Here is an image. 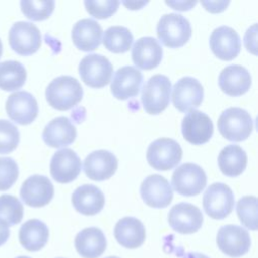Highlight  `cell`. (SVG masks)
I'll return each mask as SVG.
<instances>
[{"mask_svg": "<svg viewBox=\"0 0 258 258\" xmlns=\"http://www.w3.org/2000/svg\"><path fill=\"white\" fill-rule=\"evenodd\" d=\"M45 98L52 108L67 111L82 100L83 88L77 79L71 76H60L48 84Z\"/></svg>", "mask_w": 258, "mask_h": 258, "instance_id": "1", "label": "cell"}, {"mask_svg": "<svg viewBox=\"0 0 258 258\" xmlns=\"http://www.w3.org/2000/svg\"><path fill=\"white\" fill-rule=\"evenodd\" d=\"M158 39L167 47L184 45L191 36V26L187 18L177 13L163 14L156 26Z\"/></svg>", "mask_w": 258, "mask_h": 258, "instance_id": "2", "label": "cell"}, {"mask_svg": "<svg viewBox=\"0 0 258 258\" xmlns=\"http://www.w3.org/2000/svg\"><path fill=\"white\" fill-rule=\"evenodd\" d=\"M217 124L222 136L230 141H243L250 136L253 130L251 115L238 107H231L223 111Z\"/></svg>", "mask_w": 258, "mask_h": 258, "instance_id": "3", "label": "cell"}, {"mask_svg": "<svg viewBox=\"0 0 258 258\" xmlns=\"http://www.w3.org/2000/svg\"><path fill=\"white\" fill-rule=\"evenodd\" d=\"M171 83L164 75H154L145 83L141 93V102L146 113L157 115L164 111L170 99Z\"/></svg>", "mask_w": 258, "mask_h": 258, "instance_id": "4", "label": "cell"}, {"mask_svg": "<svg viewBox=\"0 0 258 258\" xmlns=\"http://www.w3.org/2000/svg\"><path fill=\"white\" fill-rule=\"evenodd\" d=\"M182 157V149L177 141L168 137H161L147 148L146 158L151 167L157 170H169L175 167Z\"/></svg>", "mask_w": 258, "mask_h": 258, "instance_id": "5", "label": "cell"}, {"mask_svg": "<svg viewBox=\"0 0 258 258\" xmlns=\"http://www.w3.org/2000/svg\"><path fill=\"white\" fill-rule=\"evenodd\" d=\"M235 197L227 184L215 182L208 186L204 194L203 206L206 214L215 220L228 217L234 208Z\"/></svg>", "mask_w": 258, "mask_h": 258, "instance_id": "6", "label": "cell"}, {"mask_svg": "<svg viewBox=\"0 0 258 258\" xmlns=\"http://www.w3.org/2000/svg\"><path fill=\"white\" fill-rule=\"evenodd\" d=\"M207 184V175L204 169L191 162L179 165L171 177V185L177 194L185 197L197 196Z\"/></svg>", "mask_w": 258, "mask_h": 258, "instance_id": "7", "label": "cell"}, {"mask_svg": "<svg viewBox=\"0 0 258 258\" xmlns=\"http://www.w3.org/2000/svg\"><path fill=\"white\" fill-rule=\"evenodd\" d=\"M79 74L82 81L92 88H103L108 85L113 75L111 61L102 54L86 55L79 64Z\"/></svg>", "mask_w": 258, "mask_h": 258, "instance_id": "8", "label": "cell"}, {"mask_svg": "<svg viewBox=\"0 0 258 258\" xmlns=\"http://www.w3.org/2000/svg\"><path fill=\"white\" fill-rule=\"evenodd\" d=\"M8 40L10 47L20 55H30L41 45L39 29L31 22L17 21L9 29Z\"/></svg>", "mask_w": 258, "mask_h": 258, "instance_id": "9", "label": "cell"}, {"mask_svg": "<svg viewBox=\"0 0 258 258\" xmlns=\"http://www.w3.org/2000/svg\"><path fill=\"white\" fill-rule=\"evenodd\" d=\"M216 241L219 249L233 258L247 254L251 246V238L248 231L237 225L221 227Z\"/></svg>", "mask_w": 258, "mask_h": 258, "instance_id": "10", "label": "cell"}, {"mask_svg": "<svg viewBox=\"0 0 258 258\" xmlns=\"http://www.w3.org/2000/svg\"><path fill=\"white\" fill-rule=\"evenodd\" d=\"M204 99V88L195 78L183 77L172 88V103L180 112H189L198 108Z\"/></svg>", "mask_w": 258, "mask_h": 258, "instance_id": "11", "label": "cell"}, {"mask_svg": "<svg viewBox=\"0 0 258 258\" xmlns=\"http://www.w3.org/2000/svg\"><path fill=\"white\" fill-rule=\"evenodd\" d=\"M5 110L8 117L19 125L32 123L38 114V105L32 94L19 91L8 96Z\"/></svg>", "mask_w": 258, "mask_h": 258, "instance_id": "12", "label": "cell"}, {"mask_svg": "<svg viewBox=\"0 0 258 258\" xmlns=\"http://www.w3.org/2000/svg\"><path fill=\"white\" fill-rule=\"evenodd\" d=\"M204 217L201 210L189 203L174 205L168 213V224L172 230L180 234H192L203 225Z\"/></svg>", "mask_w": 258, "mask_h": 258, "instance_id": "13", "label": "cell"}, {"mask_svg": "<svg viewBox=\"0 0 258 258\" xmlns=\"http://www.w3.org/2000/svg\"><path fill=\"white\" fill-rule=\"evenodd\" d=\"M54 187L50 179L44 175L34 174L25 179L20 187V198L29 207L46 206L53 198Z\"/></svg>", "mask_w": 258, "mask_h": 258, "instance_id": "14", "label": "cell"}, {"mask_svg": "<svg viewBox=\"0 0 258 258\" xmlns=\"http://www.w3.org/2000/svg\"><path fill=\"white\" fill-rule=\"evenodd\" d=\"M140 195L147 206L161 209L171 203L173 190L166 178L159 174H150L143 179Z\"/></svg>", "mask_w": 258, "mask_h": 258, "instance_id": "15", "label": "cell"}, {"mask_svg": "<svg viewBox=\"0 0 258 258\" xmlns=\"http://www.w3.org/2000/svg\"><path fill=\"white\" fill-rule=\"evenodd\" d=\"M210 47L220 59L231 60L240 53L241 39L234 28L222 25L213 30L210 36Z\"/></svg>", "mask_w": 258, "mask_h": 258, "instance_id": "16", "label": "cell"}, {"mask_svg": "<svg viewBox=\"0 0 258 258\" xmlns=\"http://www.w3.org/2000/svg\"><path fill=\"white\" fill-rule=\"evenodd\" d=\"M181 132L184 139L191 144L201 145L210 140L214 132L211 118L198 110L189 111L181 122Z\"/></svg>", "mask_w": 258, "mask_h": 258, "instance_id": "17", "label": "cell"}, {"mask_svg": "<svg viewBox=\"0 0 258 258\" xmlns=\"http://www.w3.org/2000/svg\"><path fill=\"white\" fill-rule=\"evenodd\" d=\"M81 159L71 148L57 150L50 161V174L59 183H68L77 178L81 172Z\"/></svg>", "mask_w": 258, "mask_h": 258, "instance_id": "18", "label": "cell"}, {"mask_svg": "<svg viewBox=\"0 0 258 258\" xmlns=\"http://www.w3.org/2000/svg\"><path fill=\"white\" fill-rule=\"evenodd\" d=\"M118 159L114 153L99 149L95 150L85 158L84 171L86 175L97 181L110 178L117 170Z\"/></svg>", "mask_w": 258, "mask_h": 258, "instance_id": "19", "label": "cell"}, {"mask_svg": "<svg viewBox=\"0 0 258 258\" xmlns=\"http://www.w3.org/2000/svg\"><path fill=\"white\" fill-rule=\"evenodd\" d=\"M142 74L132 66L117 70L111 83V93L119 100H127L137 96L142 84Z\"/></svg>", "mask_w": 258, "mask_h": 258, "instance_id": "20", "label": "cell"}, {"mask_svg": "<svg viewBox=\"0 0 258 258\" xmlns=\"http://www.w3.org/2000/svg\"><path fill=\"white\" fill-rule=\"evenodd\" d=\"M252 78L248 70L239 64L224 68L219 76L220 89L227 95L238 97L247 93L251 87Z\"/></svg>", "mask_w": 258, "mask_h": 258, "instance_id": "21", "label": "cell"}, {"mask_svg": "<svg viewBox=\"0 0 258 258\" xmlns=\"http://www.w3.org/2000/svg\"><path fill=\"white\" fill-rule=\"evenodd\" d=\"M162 53V47L157 39L151 36H144L135 41L131 56L137 68L152 70L160 63Z\"/></svg>", "mask_w": 258, "mask_h": 258, "instance_id": "22", "label": "cell"}, {"mask_svg": "<svg viewBox=\"0 0 258 258\" xmlns=\"http://www.w3.org/2000/svg\"><path fill=\"white\" fill-rule=\"evenodd\" d=\"M72 204L79 213L86 216H94L103 210L105 196L98 186L83 184L73 192Z\"/></svg>", "mask_w": 258, "mask_h": 258, "instance_id": "23", "label": "cell"}, {"mask_svg": "<svg viewBox=\"0 0 258 258\" xmlns=\"http://www.w3.org/2000/svg\"><path fill=\"white\" fill-rule=\"evenodd\" d=\"M103 29L94 19L84 18L76 22L72 29V39L77 48L83 51L95 50L102 42Z\"/></svg>", "mask_w": 258, "mask_h": 258, "instance_id": "24", "label": "cell"}, {"mask_svg": "<svg viewBox=\"0 0 258 258\" xmlns=\"http://www.w3.org/2000/svg\"><path fill=\"white\" fill-rule=\"evenodd\" d=\"M114 236L121 246L135 249L144 243L146 234L141 221L134 217H125L115 225Z\"/></svg>", "mask_w": 258, "mask_h": 258, "instance_id": "25", "label": "cell"}, {"mask_svg": "<svg viewBox=\"0 0 258 258\" xmlns=\"http://www.w3.org/2000/svg\"><path fill=\"white\" fill-rule=\"evenodd\" d=\"M75 247L77 252L84 258H98L106 250V237L99 228H86L77 234Z\"/></svg>", "mask_w": 258, "mask_h": 258, "instance_id": "26", "label": "cell"}, {"mask_svg": "<svg viewBox=\"0 0 258 258\" xmlns=\"http://www.w3.org/2000/svg\"><path fill=\"white\" fill-rule=\"evenodd\" d=\"M77 136L76 127L67 117L51 120L43 129L42 139L50 147H62L73 143Z\"/></svg>", "mask_w": 258, "mask_h": 258, "instance_id": "27", "label": "cell"}, {"mask_svg": "<svg viewBox=\"0 0 258 258\" xmlns=\"http://www.w3.org/2000/svg\"><path fill=\"white\" fill-rule=\"evenodd\" d=\"M48 236L47 226L37 219H31L22 224L18 234L20 244L29 252L41 250L47 243Z\"/></svg>", "mask_w": 258, "mask_h": 258, "instance_id": "28", "label": "cell"}, {"mask_svg": "<svg viewBox=\"0 0 258 258\" xmlns=\"http://www.w3.org/2000/svg\"><path fill=\"white\" fill-rule=\"evenodd\" d=\"M247 153L239 145L229 144L219 153L218 164L223 174L236 177L240 175L247 166Z\"/></svg>", "mask_w": 258, "mask_h": 258, "instance_id": "29", "label": "cell"}, {"mask_svg": "<svg viewBox=\"0 0 258 258\" xmlns=\"http://www.w3.org/2000/svg\"><path fill=\"white\" fill-rule=\"evenodd\" d=\"M26 70L16 60L0 62V89L11 92L20 89L26 81Z\"/></svg>", "mask_w": 258, "mask_h": 258, "instance_id": "30", "label": "cell"}, {"mask_svg": "<svg viewBox=\"0 0 258 258\" xmlns=\"http://www.w3.org/2000/svg\"><path fill=\"white\" fill-rule=\"evenodd\" d=\"M133 42L131 31L124 26H111L104 32L103 43L105 47L114 53H123L130 49Z\"/></svg>", "mask_w": 258, "mask_h": 258, "instance_id": "31", "label": "cell"}, {"mask_svg": "<svg viewBox=\"0 0 258 258\" xmlns=\"http://www.w3.org/2000/svg\"><path fill=\"white\" fill-rule=\"evenodd\" d=\"M23 218V206L14 196H0V221L8 227L17 225Z\"/></svg>", "mask_w": 258, "mask_h": 258, "instance_id": "32", "label": "cell"}, {"mask_svg": "<svg viewBox=\"0 0 258 258\" xmlns=\"http://www.w3.org/2000/svg\"><path fill=\"white\" fill-rule=\"evenodd\" d=\"M237 215L241 223L252 231L257 230V198L245 196L237 202Z\"/></svg>", "mask_w": 258, "mask_h": 258, "instance_id": "33", "label": "cell"}, {"mask_svg": "<svg viewBox=\"0 0 258 258\" xmlns=\"http://www.w3.org/2000/svg\"><path fill=\"white\" fill-rule=\"evenodd\" d=\"M54 1H34V0H22L20 1V7L22 13L30 20L41 21L47 19L54 9Z\"/></svg>", "mask_w": 258, "mask_h": 258, "instance_id": "34", "label": "cell"}, {"mask_svg": "<svg viewBox=\"0 0 258 258\" xmlns=\"http://www.w3.org/2000/svg\"><path fill=\"white\" fill-rule=\"evenodd\" d=\"M17 127L7 120H0V154L13 151L19 143Z\"/></svg>", "mask_w": 258, "mask_h": 258, "instance_id": "35", "label": "cell"}, {"mask_svg": "<svg viewBox=\"0 0 258 258\" xmlns=\"http://www.w3.org/2000/svg\"><path fill=\"white\" fill-rule=\"evenodd\" d=\"M18 165L11 157H0V191L9 189L17 180Z\"/></svg>", "mask_w": 258, "mask_h": 258, "instance_id": "36", "label": "cell"}, {"mask_svg": "<svg viewBox=\"0 0 258 258\" xmlns=\"http://www.w3.org/2000/svg\"><path fill=\"white\" fill-rule=\"evenodd\" d=\"M84 4L87 11L92 16L98 19H104V18L110 17L112 14H114L117 11L120 2L116 0H102V1L87 0L84 2Z\"/></svg>", "mask_w": 258, "mask_h": 258, "instance_id": "37", "label": "cell"}, {"mask_svg": "<svg viewBox=\"0 0 258 258\" xmlns=\"http://www.w3.org/2000/svg\"><path fill=\"white\" fill-rule=\"evenodd\" d=\"M197 2H166L167 5L176 10H187L196 5Z\"/></svg>", "mask_w": 258, "mask_h": 258, "instance_id": "38", "label": "cell"}, {"mask_svg": "<svg viewBox=\"0 0 258 258\" xmlns=\"http://www.w3.org/2000/svg\"><path fill=\"white\" fill-rule=\"evenodd\" d=\"M10 235L9 227L2 221H0V246H2L8 240Z\"/></svg>", "mask_w": 258, "mask_h": 258, "instance_id": "39", "label": "cell"}, {"mask_svg": "<svg viewBox=\"0 0 258 258\" xmlns=\"http://www.w3.org/2000/svg\"><path fill=\"white\" fill-rule=\"evenodd\" d=\"M123 4L124 5H126L128 8H130V9H132V5H134V7H133V9H138L139 7H141L142 5H145L146 4V2H140V3H138V2H129V3H127V2H123Z\"/></svg>", "mask_w": 258, "mask_h": 258, "instance_id": "40", "label": "cell"}, {"mask_svg": "<svg viewBox=\"0 0 258 258\" xmlns=\"http://www.w3.org/2000/svg\"><path fill=\"white\" fill-rule=\"evenodd\" d=\"M183 258H209L208 256L201 253H186Z\"/></svg>", "mask_w": 258, "mask_h": 258, "instance_id": "41", "label": "cell"}, {"mask_svg": "<svg viewBox=\"0 0 258 258\" xmlns=\"http://www.w3.org/2000/svg\"><path fill=\"white\" fill-rule=\"evenodd\" d=\"M2 50H3V46H2L1 39H0V57H1V55H2Z\"/></svg>", "mask_w": 258, "mask_h": 258, "instance_id": "42", "label": "cell"}, {"mask_svg": "<svg viewBox=\"0 0 258 258\" xmlns=\"http://www.w3.org/2000/svg\"><path fill=\"white\" fill-rule=\"evenodd\" d=\"M16 258H30V257H27V256H19V257H16Z\"/></svg>", "mask_w": 258, "mask_h": 258, "instance_id": "43", "label": "cell"}, {"mask_svg": "<svg viewBox=\"0 0 258 258\" xmlns=\"http://www.w3.org/2000/svg\"><path fill=\"white\" fill-rule=\"evenodd\" d=\"M106 258H119V257H116V256H110V257H106Z\"/></svg>", "mask_w": 258, "mask_h": 258, "instance_id": "44", "label": "cell"}]
</instances>
